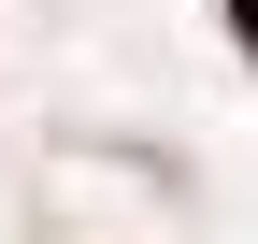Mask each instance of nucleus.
<instances>
[{
  "label": "nucleus",
  "mask_w": 258,
  "mask_h": 244,
  "mask_svg": "<svg viewBox=\"0 0 258 244\" xmlns=\"http://www.w3.org/2000/svg\"><path fill=\"white\" fill-rule=\"evenodd\" d=\"M230 43H244V57H258V0H230Z\"/></svg>",
  "instance_id": "nucleus-1"
}]
</instances>
